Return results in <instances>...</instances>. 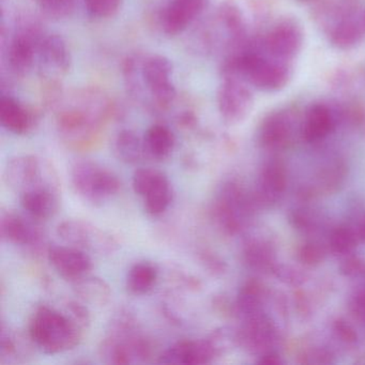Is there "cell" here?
Wrapping results in <instances>:
<instances>
[{"label": "cell", "instance_id": "7a4b0ae2", "mask_svg": "<svg viewBox=\"0 0 365 365\" xmlns=\"http://www.w3.org/2000/svg\"><path fill=\"white\" fill-rule=\"evenodd\" d=\"M85 329L66 309L59 311L41 305L33 314L29 334L36 347L46 354H58L74 349L81 343Z\"/></svg>", "mask_w": 365, "mask_h": 365}, {"label": "cell", "instance_id": "d6986e66", "mask_svg": "<svg viewBox=\"0 0 365 365\" xmlns=\"http://www.w3.org/2000/svg\"><path fill=\"white\" fill-rule=\"evenodd\" d=\"M287 185V170L283 162L272 160L264 164L260 170L257 191L254 196L256 204L262 206L277 204L285 193Z\"/></svg>", "mask_w": 365, "mask_h": 365}, {"label": "cell", "instance_id": "f35d334b", "mask_svg": "<svg viewBox=\"0 0 365 365\" xmlns=\"http://www.w3.org/2000/svg\"><path fill=\"white\" fill-rule=\"evenodd\" d=\"M352 314L359 322L365 324V288L359 290L350 303Z\"/></svg>", "mask_w": 365, "mask_h": 365}, {"label": "cell", "instance_id": "7402d4cb", "mask_svg": "<svg viewBox=\"0 0 365 365\" xmlns=\"http://www.w3.org/2000/svg\"><path fill=\"white\" fill-rule=\"evenodd\" d=\"M37 61L46 74L63 76L71 66V54L65 40L59 35L43 34L38 48Z\"/></svg>", "mask_w": 365, "mask_h": 365}, {"label": "cell", "instance_id": "4dcf8cb0", "mask_svg": "<svg viewBox=\"0 0 365 365\" xmlns=\"http://www.w3.org/2000/svg\"><path fill=\"white\" fill-rule=\"evenodd\" d=\"M264 298H266V289L264 286L257 281H247L243 284L239 290L236 300L237 314L241 318L250 317L256 314L264 313Z\"/></svg>", "mask_w": 365, "mask_h": 365}, {"label": "cell", "instance_id": "ac0fdd59", "mask_svg": "<svg viewBox=\"0 0 365 365\" xmlns=\"http://www.w3.org/2000/svg\"><path fill=\"white\" fill-rule=\"evenodd\" d=\"M294 120L292 113L277 110L269 113L258 128L257 140L260 146L269 150H281L292 143Z\"/></svg>", "mask_w": 365, "mask_h": 365}, {"label": "cell", "instance_id": "52a82bcc", "mask_svg": "<svg viewBox=\"0 0 365 365\" xmlns=\"http://www.w3.org/2000/svg\"><path fill=\"white\" fill-rule=\"evenodd\" d=\"M255 200L237 182H226L219 190L212 206L213 220L227 235H237L249 223Z\"/></svg>", "mask_w": 365, "mask_h": 365}, {"label": "cell", "instance_id": "60d3db41", "mask_svg": "<svg viewBox=\"0 0 365 365\" xmlns=\"http://www.w3.org/2000/svg\"><path fill=\"white\" fill-rule=\"evenodd\" d=\"M358 232L361 240L365 242V217L362 220V222H361L360 226H359Z\"/></svg>", "mask_w": 365, "mask_h": 365}, {"label": "cell", "instance_id": "d590c367", "mask_svg": "<svg viewBox=\"0 0 365 365\" xmlns=\"http://www.w3.org/2000/svg\"><path fill=\"white\" fill-rule=\"evenodd\" d=\"M326 257V251L322 245L313 242L303 245L298 251V259L307 267H316Z\"/></svg>", "mask_w": 365, "mask_h": 365}, {"label": "cell", "instance_id": "8d00e7d4", "mask_svg": "<svg viewBox=\"0 0 365 365\" xmlns=\"http://www.w3.org/2000/svg\"><path fill=\"white\" fill-rule=\"evenodd\" d=\"M339 269H341V274L345 275V277H359V275L365 273V264L362 259L350 254V255L344 257Z\"/></svg>", "mask_w": 365, "mask_h": 365}, {"label": "cell", "instance_id": "ba28073f", "mask_svg": "<svg viewBox=\"0 0 365 365\" xmlns=\"http://www.w3.org/2000/svg\"><path fill=\"white\" fill-rule=\"evenodd\" d=\"M4 181L19 196L42 187H59L58 178L52 165L34 155L12 157L6 164Z\"/></svg>", "mask_w": 365, "mask_h": 365}, {"label": "cell", "instance_id": "4fadbf2b", "mask_svg": "<svg viewBox=\"0 0 365 365\" xmlns=\"http://www.w3.org/2000/svg\"><path fill=\"white\" fill-rule=\"evenodd\" d=\"M209 0H164L159 12L162 31L178 36L187 31L206 10Z\"/></svg>", "mask_w": 365, "mask_h": 365}, {"label": "cell", "instance_id": "5b68a950", "mask_svg": "<svg viewBox=\"0 0 365 365\" xmlns=\"http://www.w3.org/2000/svg\"><path fill=\"white\" fill-rule=\"evenodd\" d=\"M100 350L102 358L110 364L145 362L151 352L150 345L138 334L135 320L129 313H119L110 322L108 337Z\"/></svg>", "mask_w": 365, "mask_h": 365}, {"label": "cell", "instance_id": "603a6c76", "mask_svg": "<svg viewBox=\"0 0 365 365\" xmlns=\"http://www.w3.org/2000/svg\"><path fill=\"white\" fill-rule=\"evenodd\" d=\"M20 204L31 219L46 221L58 212L61 206L59 187H42L21 194Z\"/></svg>", "mask_w": 365, "mask_h": 365}, {"label": "cell", "instance_id": "ab89813d", "mask_svg": "<svg viewBox=\"0 0 365 365\" xmlns=\"http://www.w3.org/2000/svg\"><path fill=\"white\" fill-rule=\"evenodd\" d=\"M258 363L267 365H279L283 364V361H282L281 356L279 354L273 351H268L259 356Z\"/></svg>", "mask_w": 365, "mask_h": 365}, {"label": "cell", "instance_id": "74e56055", "mask_svg": "<svg viewBox=\"0 0 365 365\" xmlns=\"http://www.w3.org/2000/svg\"><path fill=\"white\" fill-rule=\"evenodd\" d=\"M333 332L339 341L345 344H354L358 339L354 329L343 319L335 320L333 324Z\"/></svg>", "mask_w": 365, "mask_h": 365}, {"label": "cell", "instance_id": "b9f144b4", "mask_svg": "<svg viewBox=\"0 0 365 365\" xmlns=\"http://www.w3.org/2000/svg\"><path fill=\"white\" fill-rule=\"evenodd\" d=\"M299 3H303V4H307V3H312V1H314V0H298Z\"/></svg>", "mask_w": 365, "mask_h": 365}, {"label": "cell", "instance_id": "cb8c5ba5", "mask_svg": "<svg viewBox=\"0 0 365 365\" xmlns=\"http://www.w3.org/2000/svg\"><path fill=\"white\" fill-rule=\"evenodd\" d=\"M0 123L16 135H25L35 127L36 117L22 102L10 95L0 99Z\"/></svg>", "mask_w": 365, "mask_h": 365}, {"label": "cell", "instance_id": "e575fe53", "mask_svg": "<svg viewBox=\"0 0 365 365\" xmlns=\"http://www.w3.org/2000/svg\"><path fill=\"white\" fill-rule=\"evenodd\" d=\"M36 5L51 18H65L73 11L78 0H34Z\"/></svg>", "mask_w": 365, "mask_h": 365}, {"label": "cell", "instance_id": "6da1fadb", "mask_svg": "<svg viewBox=\"0 0 365 365\" xmlns=\"http://www.w3.org/2000/svg\"><path fill=\"white\" fill-rule=\"evenodd\" d=\"M128 88L134 97L146 100L151 108L165 110L176 99L174 68L162 55L130 57L123 66Z\"/></svg>", "mask_w": 365, "mask_h": 365}, {"label": "cell", "instance_id": "e0dca14e", "mask_svg": "<svg viewBox=\"0 0 365 365\" xmlns=\"http://www.w3.org/2000/svg\"><path fill=\"white\" fill-rule=\"evenodd\" d=\"M220 356L211 339H182L162 352L161 364H209Z\"/></svg>", "mask_w": 365, "mask_h": 365}, {"label": "cell", "instance_id": "ffe728a7", "mask_svg": "<svg viewBox=\"0 0 365 365\" xmlns=\"http://www.w3.org/2000/svg\"><path fill=\"white\" fill-rule=\"evenodd\" d=\"M0 236L6 242L20 247H37L42 240L37 223L11 210L0 215Z\"/></svg>", "mask_w": 365, "mask_h": 365}, {"label": "cell", "instance_id": "83f0119b", "mask_svg": "<svg viewBox=\"0 0 365 365\" xmlns=\"http://www.w3.org/2000/svg\"><path fill=\"white\" fill-rule=\"evenodd\" d=\"M72 284L76 296L85 304L106 307L112 298L110 285L101 277L86 275Z\"/></svg>", "mask_w": 365, "mask_h": 365}, {"label": "cell", "instance_id": "9c48e42d", "mask_svg": "<svg viewBox=\"0 0 365 365\" xmlns=\"http://www.w3.org/2000/svg\"><path fill=\"white\" fill-rule=\"evenodd\" d=\"M132 189L144 200V209L151 217H160L173 202L172 185L168 176L155 168H138L132 177Z\"/></svg>", "mask_w": 365, "mask_h": 365}, {"label": "cell", "instance_id": "30bf717a", "mask_svg": "<svg viewBox=\"0 0 365 365\" xmlns=\"http://www.w3.org/2000/svg\"><path fill=\"white\" fill-rule=\"evenodd\" d=\"M57 235L68 245L99 255L116 251V239L106 230L81 219H68L57 226Z\"/></svg>", "mask_w": 365, "mask_h": 365}, {"label": "cell", "instance_id": "d4e9b609", "mask_svg": "<svg viewBox=\"0 0 365 365\" xmlns=\"http://www.w3.org/2000/svg\"><path fill=\"white\" fill-rule=\"evenodd\" d=\"M335 117L329 106L314 104L305 113L300 128L301 138L307 143H318L332 133Z\"/></svg>", "mask_w": 365, "mask_h": 365}, {"label": "cell", "instance_id": "8992f818", "mask_svg": "<svg viewBox=\"0 0 365 365\" xmlns=\"http://www.w3.org/2000/svg\"><path fill=\"white\" fill-rule=\"evenodd\" d=\"M70 182L78 197L93 206L110 202L121 187L117 175L91 160H78L72 164Z\"/></svg>", "mask_w": 365, "mask_h": 365}, {"label": "cell", "instance_id": "277c9868", "mask_svg": "<svg viewBox=\"0 0 365 365\" xmlns=\"http://www.w3.org/2000/svg\"><path fill=\"white\" fill-rule=\"evenodd\" d=\"M108 103L98 93H82L73 98L57 116V125L63 138L74 144L91 140L106 118Z\"/></svg>", "mask_w": 365, "mask_h": 365}, {"label": "cell", "instance_id": "2e32d148", "mask_svg": "<svg viewBox=\"0 0 365 365\" xmlns=\"http://www.w3.org/2000/svg\"><path fill=\"white\" fill-rule=\"evenodd\" d=\"M48 259L53 269L71 283L89 275L93 269V260L89 254L72 245L48 247Z\"/></svg>", "mask_w": 365, "mask_h": 365}, {"label": "cell", "instance_id": "d6a6232c", "mask_svg": "<svg viewBox=\"0 0 365 365\" xmlns=\"http://www.w3.org/2000/svg\"><path fill=\"white\" fill-rule=\"evenodd\" d=\"M360 240L358 230L356 232L347 226H341L331 232L329 237V249L335 255L345 257L354 253Z\"/></svg>", "mask_w": 365, "mask_h": 365}, {"label": "cell", "instance_id": "44dd1931", "mask_svg": "<svg viewBox=\"0 0 365 365\" xmlns=\"http://www.w3.org/2000/svg\"><path fill=\"white\" fill-rule=\"evenodd\" d=\"M365 36L362 14L350 9L339 14L332 26L329 27L328 38L331 46L337 50L348 51L356 48Z\"/></svg>", "mask_w": 365, "mask_h": 365}, {"label": "cell", "instance_id": "8fae6325", "mask_svg": "<svg viewBox=\"0 0 365 365\" xmlns=\"http://www.w3.org/2000/svg\"><path fill=\"white\" fill-rule=\"evenodd\" d=\"M217 89V108L225 123L236 125L245 120L253 108V93L250 85L234 73H222Z\"/></svg>", "mask_w": 365, "mask_h": 365}, {"label": "cell", "instance_id": "f546056e", "mask_svg": "<svg viewBox=\"0 0 365 365\" xmlns=\"http://www.w3.org/2000/svg\"><path fill=\"white\" fill-rule=\"evenodd\" d=\"M159 271L148 262H138L129 269L125 277V287L133 296L148 294L157 284Z\"/></svg>", "mask_w": 365, "mask_h": 365}, {"label": "cell", "instance_id": "484cf974", "mask_svg": "<svg viewBox=\"0 0 365 365\" xmlns=\"http://www.w3.org/2000/svg\"><path fill=\"white\" fill-rule=\"evenodd\" d=\"M31 335L25 336L3 324L0 334V363L1 364H19L26 361L31 354ZM34 344V343H33Z\"/></svg>", "mask_w": 365, "mask_h": 365}, {"label": "cell", "instance_id": "4316f807", "mask_svg": "<svg viewBox=\"0 0 365 365\" xmlns=\"http://www.w3.org/2000/svg\"><path fill=\"white\" fill-rule=\"evenodd\" d=\"M143 140L147 158L155 161H163L170 158L176 146V138L172 130L159 123L148 128Z\"/></svg>", "mask_w": 365, "mask_h": 365}, {"label": "cell", "instance_id": "7bdbcfd3", "mask_svg": "<svg viewBox=\"0 0 365 365\" xmlns=\"http://www.w3.org/2000/svg\"><path fill=\"white\" fill-rule=\"evenodd\" d=\"M363 22H364V26H365V11H363Z\"/></svg>", "mask_w": 365, "mask_h": 365}, {"label": "cell", "instance_id": "836d02e7", "mask_svg": "<svg viewBox=\"0 0 365 365\" xmlns=\"http://www.w3.org/2000/svg\"><path fill=\"white\" fill-rule=\"evenodd\" d=\"M78 3L82 4L88 18L106 20L119 11L123 0H78Z\"/></svg>", "mask_w": 365, "mask_h": 365}, {"label": "cell", "instance_id": "5bb4252c", "mask_svg": "<svg viewBox=\"0 0 365 365\" xmlns=\"http://www.w3.org/2000/svg\"><path fill=\"white\" fill-rule=\"evenodd\" d=\"M277 339V328L264 312L243 318L242 326L236 333V341L241 347L259 356L271 351Z\"/></svg>", "mask_w": 365, "mask_h": 365}, {"label": "cell", "instance_id": "f1b7e54d", "mask_svg": "<svg viewBox=\"0 0 365 365\" xmlns=\"http://www.w3.org/2000/svg\"><path fill=\"white\" fill-rule=\"evenodd\" d=\"M113 153L125 164L140 163L147 158L144 140L132 130H123L117 134L113 142Z\"/></svg>", "mask_w": 365, "mask_h": 365}, {"label": "cell", "instance_id": "9a60e30c", "mask_svg": "<svg viewBox=\"0 0 365 365\" xmlns=\"http://www.w3.org/2000/svg\"><path fill=\"white\" fill-rule=\"evenodd\" d=\"M36 26L26 25L19 29L7 46V61L16 74H25L37 61L38 48L43 34Z\"/></svg>", "mask_w": 365, "mask_h": 365}, {"label": "cell", "instance_id": "1f68e13d", "mask_svg": "<svg viewBox=\"0 0 365 365\" xmlns=\"http://www.w3.org/2000/svg\"><path fill=\"white\" fill-rule=\"evenodd\" d=\"M243 260L249 268L256 271L277 270L274 252L272 247L262 240H250L245 243L242 251Z\"/></svg>", "mask_w": 365, "mask_h": 365}, {"label": "cell", "instance_id": "3957f363", "mask_svg": "<svg viewBox=\"0 0 365 365\" xmlns=\"http://www.w3.org/2000/svg\"><path fill=\"white\" fill-rule=\"evenodd\" d=\"M222 73L237 74L250 86L264 93L285 88L292 78L288 63L252 50L230 55L224 63Z\"/></svg>", "mask_w": 365, "mask_h": 365}, {"label": "cell", "instance_id": "7c38bea8", "mask_svg": "<svg viewBox=\"0 0 365 365\" xmlns=\"http://www.w3.org/2000/svg\"><path fill=\"white\" fill-rule=\"evenodd\" d=\"M303 40L304 34L300 23L294 19H282L262 38V51L272 58L288 63L300 52Z\"/></svg>", "mask_w": 365, "mask_h": 365}]
</instances>
